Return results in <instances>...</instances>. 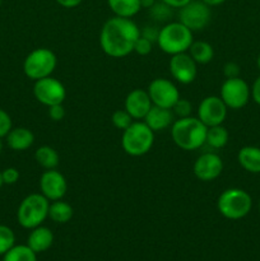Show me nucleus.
Returning <instances> with one entry per match:
<instances>
[{"mask_svg":"<svg viewBox=\"0 0 260 261\" xmlns=\"http://www.w3.org/2000/svg\"><path fill=\"white\" fill-rule=\"evenodd\" d=\"M58 65V58L53 50L47 47H38L31 51L23 61V71L25 76L32 81L51 76Z\"/></svg>","mask_w":260,"mask_h":261,"instance_id":"7","label":"nucleus"},{"mask_svg":"<svg viewBox=\"0 0 260 261\" xmlns=\"http://www.w3.org/2000/svg\"><path fill=\"white\" fill-rule=\"evenodd\" d=\"M251 98L254 99L255 103L260 106V75L255 79L254 84L251 87Z\"/></svg>","mask_w":260,"mask_h":261,"instance_id":"37","label":"nucleus"},{"mask_svg":"<svg viewBox=\"0 0 260 261\" xmlns=\"http://www.w3.org/2000/svg\"><path fill=\"white\" fill-rule=\"evenodd\" d=\"M140 37V28L132 18L112 17L105 22L99 32V46L107 56L121 59L134 53Z\"/></svg>","mask_w":260,"mask_h":261,"instance_id":"1","label":"nucleus"},{"mask_svg":"<svg viewBox=\"0 0 260 261\" xmlns=\"http://www.w3.org/2000/svg\"><path fill=\"white\" fill-rule=\"evenodd\" d=\"M237 161L245 171L260 173V148L254 145L242 147L237 153Z\"/></svg>","mask_w":260,"mask_h":261,"instance_id":"20","label":"nucleus"},{"mask_svg":"<svg viewBox=\"0 0 260 261\" xmlns=\"http://www.w3.org/2000/svg\"><path fill=\"white\" fill-rule=\"evenodd\" d=\"M154 3L155 0H140V5H142V8H145V9H149L150 7H153Z\"/></svg>","mask_w":260,"mask_h":261,"instance_id":"41","label":"nucleus"},{"mask_svg":"<svg viewBox=\"0 0 260 261\" xmlns=\"http://www.w3.org/2000/svg\"><path fill=\"white\" fill-rule=\"evenodd\" d=\"M13 129L12 117L5 110L0 109V138H5L8 133Z\"/></svg>","mask_w":260,"mask_h":261,"instance_id":"32","label":"nucleus"},{"mask_svg":"<svg viewBox=\"0 0 260 261\" xmlns=\"http://www.w3.org/2000/svg\"><path fill=\"white\" fill-rule=\"evenodd\" d=\"M152 106L153 103L148 92L139 88L130 91L124 102V109L133 117V120L144 119Z\"/></svg>","mask_w":260,"mask_h":261,"instance_id":"16","label":"nucleus"},{"mask_svg":"<svg viewBox=\"0 0 260 261\" xmlns=\"http://www.w3.org/2000/svg\"><path fill=\"white\" fill-rule=\"evenodd\" d=\"M172 111L175 114V116H177L178 119L181 117H189L191 116V112H193V103H191L189 99L186 98H178L177 102L173 105Z\"/></svg>","mask_w":260,"mask_h":261,"instance_id":"30","label":"nucleus"},{"mask_svg":"<svg viewBox=\"0 0 260 261\" xmlns=\"http://www.w3.org/2000/svg\"><path fill=\"white\" fill-rule=\"evenodd\" d=\"M33 96L46 107L63 103L66 98L65 86L59 79L51 76L38 79L33 84Z\"/></svg>","mask_w":260,"mask_h":261,"instance_id":"10","label":"nucleus"},{"mask_svg":"<svg viewBox=\"0 0 260 261\" xmlns=\"http://www.w3.org/2000/svg\"><path fill=\"white\" fill-rule=\"evenodd\" d=\"M152 48L153 42H150L149 40H147V38H144L143 36H140L134 45V53L140 56H147L152 53Z\"/></svg>","mask_w":260,"mask_h":261,"instance_id":"31","label":"nucleus"},{"mask_svg":"<svg viewBox=\"0 0 260 261\" xmlns=\"http://www.w3.org/2000/svg\"><path fill=\"white\" fill-rule=\"evenodd\" d=\"M189 55L199 65L209 64L214 58V48L206 41H194L189 48Z\"/></svg>","mask_w":260,"mask_h":261,"instance_id":"22","label":"nucleus"},{"mask_svg":"<svg viewBox=\"0 0 260 261\" xmlns=\"http://www.w3.org/2000/svg\"><path fill=\"white\" fill-rule=\"evenodd\" d=\"M252 208V199L247 191L231 188L224 190L217 200V209L222 217L231 221L245 218Z\"/></svg>","mask_w":260,"mask_h":261,"instance_id":"6","label":"nucleus"},{"mask_svg":"<svg viewBox=\"0 0 260 261\" xmlns=\"http://www.w3.org/2000/svg\"><path fill=\"white\" fill-rule=\"evenodd\" d=\"M0 7H2V0H0Z\"/></svg>","mask_w":260,"mask_h":261,"instance_id":"45","label":"nucleus"},{"mask_svg":"<svg viewBox=\"0 0 260 261\" xmlns=\"http://www.w3.org/2000/svg\"><path fill=\"white\" fill-rule=\"evenodd\" d=\"M54 244V233L50 228L43 226H38L36 228L31 229V233L28 236L27 245L36 252H45L53 246Z\"/></svg>","mask_w":260,"mask_h":261,"instance_id":"19","label":"nucleus"},{"mask_svg":"<svg viewBox=\"0 0 260 261\" xmlns=\"http://www.w3.org/2000/svg\"><path fill=\"white\" fill-rule=\"evenodd\" d=\"M8 147L15 152H23L30 149L35 143V134L28 127H13L7 137Z\"/></svg>","mask_w":260,"mask_h":261,"instance_id":"18","label":"nucleus"},{"mask_svg":"<svg viewBox=\"0 0 260 261\" xmlns=\"http://www.w3.org/2000/svg\"><path fill=\"white\" fill-rule=\"evenodd\" d=\"M229 139L228 130L223 126V125H216V126H211L206 130V138L205 144L213 149H222L227 145Z\"/></svg>","mask_w":260,"mask_h":261,"instance_id":"25","label":"nucleus"},{"mask_svg":"<svg viewBox=\"0 0 260 261\" xmlns=\"http://www.w3.org/2000/svg\"><path fill=\"white\" fill-rule=\"evenodd\" d=\"M256 64H257V69L260 70V55L257 56V60H256Z\"/></svg>","mask_w":260,"mask_h":261,"instance_id":"43","label":"nucleus"},{"mask_svg":"<svg viewBox=\"0 0 260 261\" xmlns=\"http://www.w3.org/2000/svg\"><path fill=\"white\" fill-rule=\"evenodd\" d=\"M73 206L69 203L61 200L51 201L50 208H48V218L53 222L59 224L68 223L71 218H73Z\"/></svg>","mask_w":260,"mask_h":261,"instance_id":"23","label":"nucleus"},{"mask_svg":"<svg viewBox=\"0 0 260 261\" xmlns=\"http://www.w3.org/2000/svg\"><path fill=\"white\" fill-rule=\"evenodd\" d=\"M203 3H205L206 5H209V7H218V5L223 4L226 0H201Z\"/></svg>","mask_w":260,"mask_h":261,"instance_id":"40","label":"nucleus"},{"mask_svg":"<svg viewBox=\"0 0 260 261\" xmlns=\"http://www.w3.org/2000/svg\"><path fill=\"white\" fill-rule=\"evenodd\" d=\"M193 42V32L177 20V22L166 23L162 28H160L155 43L163 53L172 56L188 53Z\"/></svg>","mask_w":260,"mask_h":261,"instance_id":"3","label":"nucleus"},{"mask_svg":"<svg viewBox=\"0 0 260 261\" xmlns=\"http://www.w3.org/2000/svg\"><path fill=\"white\" fill-rule=\"evenodd\" d=\"M155 133L142 120H135L122 132L121 147L132 157H142L150 152Z\"/></svg>","mask_w":260,"mask_h":261,"instance_id":"4","label":"nucleus"},{"mask_svg":"<svg viewBox=\"0 0 260 261\" xmlns=\"http://www.w3.org/2000/svg\"><path fill=\"white\" fill-rule=\"evenodd\" d=\"M147 92L154 106L165 107V109L172 110L173 105L180 98L177 86L167 78L153 79L148 86Z\"/></svg>","mask_w":260,"mask_h":261,"instance_id":"11","label":"nucleus"},{"mask_svg":"<svg viewBox=\"0 0 260 261\" xmlns=\"http://www.w3.org/2000/svg\"><path fill=\"white\" fill-rule=\"evenodd\" d=\"M4 185V182H3V177H2V171H0V188Z\"/></svg>","mask_w":260,"mask_h":261,"instance_id":"44","label":"nucleus"},{"mask_svg":"<svg viewBox=\"0 0 260 261\" xmlns=\"http://www.w3.org/2000/svg\"><path fill=\"white\" fill-rule=\"evenodd\" d=\"M65 107L63 106V103L54 105V106L48 107V117H50L53 121H61V120L65 117Z\"/></svg>","mask_w":260,"mask_h":261,"instance_id":"34","label":"nucleus"},{"mask_svg":"<svg viewBox=\"0 0 260 261\" xmlns=\"http://www.w3.org/2000/svg\"><path fill=\"white\" fill-rule=\"evenodd\" d=\"M259 211H260V201H259Z\"/></svg>","mask_w":260,"mask_h":261,"instance_id":"46","label":"nucleus"},{"mask_svg":"<svg viewBox=\"0 0 260 261\" xmlns=\"http://www.w3.org/2000/svg\"><path fill=\"white\" fill-rule=\"evenodd\" d=\"M35 160L38 166L43 168V170H54L59 166L60 162V157L56 149H54L50 145H42V147L37 148L35 152Z\"/></svg>","mask_w":260,"mask_h":261,"instance_id":"24","label":"nucleus"},{"mask_svg":"<svg viewBox=\"0 0 260 261\" xmlns=\"http://www.w3.org/2000/svg\"><path fill=\"white\" fill-rule=\"evenodd\" d=\"M40 190L41 194L50 201L61 200L68 191V181L56 168L45 170L40 177Z\"/></svg>","mask_w":260,"mask_h":261,"instance_id":"13","label":"nucleus"},{"mask_svg":"<svg viewBox=\"0 0 260 261\" xmlns=\"http://www.w3.org/2000/svg\"><path fill=\"white\" fill-rule=\"evenodd\" d=\"M212 19V10L209 5L201 0H191L178 12V22L188 27L191 32L204 30Z\"/></svg>","mask_w":260,"mask_h":261,"instance_id":"9","label":"nucleus"},{"mask_svg":"<svg viewBox=\"0 0 260 261\" xmlns=\"http://www.w3.org/2000/svg\"><path fill=\"white\" fill-rule=\"evenodd\" d=\"M3 148H4V144H3V138H0V154L3 152Z\"/></svg>","mask_w":260,"mask_h":261,"instance_id":"42","label":"nucleus"},{"mask_svg":"<svg viewBox=\"0 0 260 261\" xmlns=\"http://www.w3.org/2000/svg\"><path fill=\"white\" fill-rule=\"evenodd\" d=\"M219 97L231 110H240L251 98V88L242 78H227L222 83Z\"/></svg>","mask_w":260,"mask_h":261,"instance_id":"8","label":"nucleus"},{"mask_svg":"<svg viewBox=\"0 0 260 261\" xmlns=\"http://www.w3.org/2000/svg\"><path fill=\"white\" fill-rule=\"evenodd\" d=\"M15 245V234L12 228L0 224V256L9 251Z\"/></svg>","mask_w":260,"mask_h":261,"instance_id":"28","label":"nucleus"},{"mask_svg":"<svg viewBox=\"0 0 260 261\" xmlns=\"http://www.w3.org/2000/svg\"><path fill=\"white\" fill-rule=\"evenodd\" d=\"M2 177L5 185H14L19 180V171L14 167H8L2 172Z\"/></svg>","mask_w":260,"mask_h":261,"instance_id":"33","label":"nucleus"},{"mask_svg":"<svg viewBox=\"0 0 260 261\" xmlns=\"http://www.w3.org/2000/svg\"><path fill=\"white\" fill-rule=\"evenodd\" d=\"M50 200L42 194L33 193L25 196L20 201L17 211L18 223L25 229H33L42 226L43 222L48 218Z\"/></svg>","mask_w":260,"mask_h":261,"instance_id":"5","label":"nucleus"},{"mask_svg":"<svg viewBox=\"0 0 260 261\" xmlns=\"http://www.w3.org/2000/svg\"><path fill=\"white\" fill-rule=\"evenodd\" d=\"M158 33H160V30L154 25H145L142 31H140V36H143L144 38L149 40L150 42H157Z\"/></svg>","mask_w":260,"mask_h":261,"instance_id":"35","label":"nucleus"},{"mask_svg":"<svg viewBox=\"0 0 260 261\" xmlns=\"http://www.w3.org/2000/svg\"><path fill=\"white\" fill-rule=\"evenodd\" d=\"M168 69L172 78L181 84L193 83L198 75V64L193 60L189 53L171 56Z\"/></svg>","mask_w":260,"mask_h":261,"instance_id":"15","label":"nucleus"},{"mask_svg":"<svg viewBox=\"0 0 260 261\" xmlns=\"http://www.w3.org/2000/svg\"><path fill=\"white\" fill-rule=\"evenodd\" d=\"M36 252L28 245H14L3 255V261H37Z\"/></svg>","mask_w":260,"mask_h":261,"instance_id":"26","label":"nucleus"},{"mask_svg":"<svg viewBox=\"0 0 260 261\" xmlns=\"http://www.w3.org/2000/svg\"><path fill=\"white\" fill-rule=\"evenodd\" d=\"M161 2L166 3L167 5H170L171 8H177V9H180V8H183L184 5H186L188 3H190L191 0H161Z\"/></svg>","mask_w":260,"mask_h":261,"instance_id":"39","label":"nucleus"},{"mask_svg":"<svg viewBox=\"0 0 260 261\" xmlns=\"http://www.w3.org/2000/svg\"><path fill=\"white\" fill-rule=\"evenodd\" d=\"M175 114L171 109H165V107L154 106L153 105L143 121L150 127L154 133L163 132V130L171 127V125L175 121Z\"/></svg>","mask_w":260,"mask_h":261,"instance_id":"17","label":"nucleus"},{"mask_svg":"<svg viewBox=\"0 0 260 261\" xmlns=\"http://www.w3.org/2000/svg\"><path fill=\"white\" fill-rule=\"evenodd\" d=\"M223 74L227 78H237L240 76V66L239 64L233 63V61H228L227 64H224L223 66Z\"/></svg>","mask_w":260,"mask_h":261,"instance_id":"36","label":"nucleus"},{"mask_svg":"<svg viewBox=\"0 0 260 261\" xmlns=\"http://www.w3.org/2000/svg\"><path fill=\"white\" fill-rule=\"evenodd\" d=\"M172 9L173 8L160 0L158 3L155 2L153 7L149 8V14L155 22H167L172 15Z\"/></svg>","mask_w":260,"mask_h":261,"instance_id":"27","label":"nucleus"},{"mask_svg":"<svg viewBox=\"0 0 260 261\" xmlns=\"http://www.w3.org/2000/svg\"><path fill=\"white\" fill-rule=\"evenodd\" d=\"M110 9L116 17L133 18L142 9L140 0H107Z\"/></svg>","mask_w":260,"mask_h":261,"instance_id":"21","label":"nucleus"},{"mask_svg":"<svg viewBox=\"0 0 260 261\" xmlns=\"http://www.w3.org/2000/svg\"><path fill=\"white\" fill-rule=\"evenodd\" d=\"M111 121H112V125H114L116 129L124 132L126 127H129L130 125H132V122L134 121V120H133V117L127 114L126 110L122 109V110H116V111L112 114Z\"/></svg>","mask_w":260,"mask_h":261,"instance_id":"29","label":"nucleus"},{"mask_svg":"<svg viewBox=\"0 0 260 261\" xmlns=\"http://www.w3.org/2000/svg\"><path fill=\"white\" fill-rule=\"evenodd\" d=\"M59 5H61L63 8H68V9H71V8H75L81 4L83 0H55Z\"/></svg>","mask_w":260,"mask_h":261,"instance_id":"38","label":"nucleus"},{"mask_svg":"<svg viewBox=\"0 0 260 261\" xmlns=\"http://www.w3.org/2000/svg\"><path fill=\"white\" fill-rule=\"evenodd\" d=\"M206 130L208 127L198 117H181L171 125V138L180 149L190 152L205 144Z\"/></svg>","mask_w":260,"mask_h":261,"instance_id":"2","label":"nucleus"},{"mask_svg":"<svg viewBox=\"0 0 260 261\" xmlns=\"http://www.w3.org/2000/svg\"><path fill=\"white\" fill-rule=\"evenodd\" d=\"M228 107L219 96H208L203 98L196 110V117L206 127L222 125L227 117Z\"/></svg>","mask_w":260,"mask_h":261,"instance_id":"12","label":"nucleus"},{"mask_svg":"<svg viewBox=\"0 0 260 261\" xmlns=\"http://www.w3.org/2000/svg\"><path fill=\"white\" fill-rule=\"evenodd\" d=\"M193 171L198 180L203 182H211L221 176L223 171V161L217 153H203L194 162Z\"/></svg>","mask_w":260,"mask_h":261,"instance_id":"14","label":"nucleus"}]
</instances>
